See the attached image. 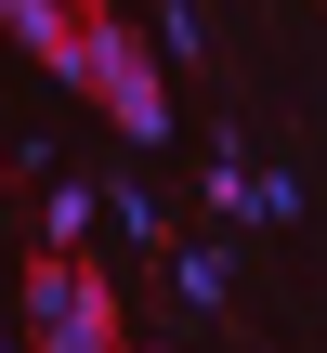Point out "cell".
Returning a JSON list of instances; mask_svg holds the SVG:
<instances>
[{
    "label": "cell",
    "mask_w": 327,
    "mask_h": 353,
    "mask_svg": "<svg viewBox=\"0 0 327 353\" xmlns=\"http://www.w3.org/2000/svg\"><path fill=\"white\" fill-rule=\"evenodd\" d=\"M66 79H79V92H92V105L131 131V144H157V131H170V79H157V52L118 26V0H92V13H79V39H66Z\"/></svg>",
    "instance_id": "obj_1"
},
{
    "label": "cell",
    "mask_w": 327,
    "mask_h": 353,
    "mask_svg": "<svg viewBox=\"0 0 327 353\" xmlns=\"http://www.w3.org/2000/svg\"><path fill=\"white\" fill-rule=\"evenodd\" d=\"M26 353H118V275L79 249L26 262Z\"/></svg>",
    "instance_id": "obj_2"
},
{
    "label": "cell",
    "mask_w": 327,
    "mask_h": 353,
    "mask_svg": "<svg viewBox=\"0 0 327 353\" xmlns=\"http://www.w3.org/2000/svg\"><path fill=\"white\" fill-rule=\"evenodd\" d=\"M79 13H92V0H0L13 52H26V65H52V79H66V39H79Z\"/></svg>",
    "instance_id": "obj_3"
},
{
    "label": "cell",
    "mask_w": 327,
    "mask_h": 353,
    "mask_svg": "<svg viewBox=\"0 0 327 353\" xmlns=\"http://www.w3.org/2000/svg\"><path fill=\"white\" fill-rule=\"evenodd\" d=\"M92 223H105V210H92V196H79V183H52V210H39V236H52V249H79V236H92Z\"/></svg>",
    "instance_id": "obj_4"
},
{
    "label": "cell",
    "mask_w": 327,
    "mask_h": 353,
    "mask_svg": "<svg viewBox=\"0 0 327 353\" xmlns=\"http://www.w3.org/2000/svg\"><path fill=\"white\" fill-rule=\"evenodd\" d=\"M118 353H157V341H118Z\"/></svg>",
    "instance_id": "obj_5"
},
{
    "label": "cell",
    "mask_w": 327,
    "mask_h": 353,
    "mask_svg": "<svg viewBox=\"0 0 327 353\" xmlns=\"http://www.w3.org/2000/svg\"><path fill=\"white\" fill-rule=\"evenodd\" d=\"M0 353H13V327H0Z\"/></svg>",
    "instance_id": "obj_6"
}]
</instances>
